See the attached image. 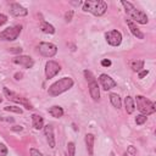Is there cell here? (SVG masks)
Returning <instances> with one entry per match:
<instances>
[{
  "mask_svg": "<svg viewBox=\"0 0 156 156\" xmlns=\"http://www.w3.org/2000/svg\"><path fill=\"white\" fill-rule=\"evenodd\" d=\"M73 85V80L68 77H65L60 80H57L56 83H54L50 88H49V95L51 96H57L58 94L68 90Z\"/></svg>",
  "mask_w": 156,
  "mask_h": 156,
  "instance_id": "1",
  "label": "cell"
},
{
  "mask_svg": "<svg viewBox=\"0 0 156 156\" xmlns=\"http://www.w3.org/2000/svg\"><path fill=\"white\" fill-rule=\"evenodd\" d=\"M83 10L84 11H89L96 16H101L106 12L107 10V5L105 1H101V0H95V1H91V0H88L84 2L83 5Z\"/></svg>",
  "mask_w": 156,
  "mask_h": 156,
  "instance_id": "2",
  "label": "cell"
},
{
  "mask_svg": "<svg viewBox=\"0 0 156 156\" xmlns=\"http://www.w3.org/2000/svg\"><path fill=\"white\" fill-rule=\"evenodd\" d=\"M122 5L124 6L126 12H127L135 22L141 23V24H146V23H147V16H146L143 11L136 10V9H135L130 2H128V1H122Z\"/></svg>",
  "mask_w": 156,
  "mask_h": 156,
  "instance_id": "3",
  "label": "cell"
},
{
  "mask_svg": "<svg viewBox=\"0 0 156 156\" xmlns=\"http://www.w3.org/2000/svg\"><path fill=\"white\" fill-rule=\"evenodd\" d=\"M136 106H138V110H139L144 116L151 115V113H154L155 110H156L155 104H154L152 101H150L149 99L141 96V95L136 96Z\"/></svg>",
  "mask_w": 156,
  "mask_h": 156,
  "instance_id": "4",
  "label": "cell"
},
{
  "mask_svg": "<svg viewBox=\"0 0 156 156\" xmlns=\"http://www.w3.org/2000/svg\"><path fill=\"white\" fill-rule=\"evenodd\" d=\"M20 33H21V26L9 27L0 33V39L1 40H15V39H17Z\"/></svg>",
  "mask_w": 156,
  "mask_h": 156,
  "instance_id": "5",
  "label": "cell"
},
{
  "mask_svg": "<svg viewBox=\"0 0 156 156\" xmlns=\"http://www.w3.org/2000/svg\"><path fill=\"white\" fill-rule=\"evenodd\" d=\"M4 94L6 95V98H7L9 100H12V101H15V102H20V104H22L23 106H26V108H28V110H32V108H33V106H32L24 98H21L20 95L15 94L13 91L9 90L7 88H4Z\"/></svg>",
  "mask_w": 156,
  "mask_h": 156,
  "instance_id": "6",
  "label": "cell"
},
{
  "mask_svg": "<svg viewBox=\"0 0 156 156\" xmlns=\"http://www.w3.org/2000/svg\"><path fill=\"white\" fill-rule=\"evenodd\" d=\"M39 52L45 57H52L57 52V48H56V45H54L51 43H40Z\"/></svg>",
  "mask_w": 156,
  "mask_h": 156,
  "instance_id": "7",
  "label": "cell"
},
{
  "mask_svg": "<svg viewBox=\"0 0 156 156\" xmlns=\"http://www.w3.org/2000/svg\"><path fill=\"white\" fill-rule=\"evenodd\" d=\"M106 40H107V43L110 45L117 46L122 41V35H121V33L118 30H110V32L106 33Z\"/></svg>",
  "mask_w": 156,
  "mask_h": 156,
  "instance_id": "8",
  "label": "cell"
},
{
  "mask_svg": "<svg viewBox=\"0 0 156 156\" xmlns=\"http://www.w3.org/2000/svg\"><path fill=\"white\" fill-rule=\"evenodd\" d=\"M60 69H61L60 68V65L57 62H55V61H49L45 65V74H46V77L49 79L52 78V77H55L60 72Z\"/></svg>",
  "mask_w": 156,
  "mask_h": 156,
  "instance_id": "9",
  "label": "cell"
},
{
  "mask_svg": "<svg viewBox=\"0 0 156 156\" xmlns=\"http://www.w3.org/2000/svg\"><path fill=\"white\" fill-rule=\"evenodd\" d=\"M99 79H100V83H101V85L105 90H108V89L116 87V82L111 77H108L107 74H101Z\"/></svg>",
  "mask_w": 156,
  "mask_h": 156,
  "instance_id": "10",
  "label": "cell"
},
{
  "mask_svg": "<svg viewBox=\"0 0 156 156\" xmlns=\"http://www.w3.org/2000/svg\"><path fill=\"white\" fill-rule=\"evenodd\" d=\"M13 62L17 65H22L26 68H30L33 66V60L29 56H17L13 58Z\"/></svg>",
  "mask_w": 156,
  "mask_h": 156,
  "instance_id": "11",
  "label": "cell"
},
{
  "mask_svg": "<svg viewBox=\"0 0 156 156\" xmlns=\"http://www.w3.org/2000/svg\"><path fill=\"white\" fill-rule=\"evenodd\" d=\"M89 93H90V96L94 100H99V98H100V90H99V85H98V82L96 80L89 82Z\"/></svg>",
  "mask_w": 156,
  "mask_h": 156,
  "instance_id": "12",
  "label": "cell"
},
{
  "mask_svg": "<svg viewBox=\"0 0 156 156\" xmlns=\"http://www.w3.org/2000/svg\"><path fill=\"white\" fill-rule=\"evenodd\" d=\"M10 11L13 16H17V17L18 16H26L28 13V11L23 6H21L20 4H12L11 7H10Z\"/></svg>",
  "mask_w": 156,
  "mask_h": 156,
  "instance_id": "13",
  "label": "cell"
},
{
  "mask_svg": "<svg viewBox=\"0 0 156 156\" xmlns=\"http://www.w3.org/2000/svg\"><path fill=\"white\" fill-rule=\"evenodd\" d=\"M127 24H128V27H129V29H130V32H132V34H133L134 37H136V38H139V39H143V38H144V34L140 32V29H139L130 20H127Z\"/></svg>",
  "mask_w": 156,
  "mask_h": 156,
  "instance_id": "14",
  "label": "cell"
},
{
  "mask_svg": "<svg viewBox=\"0 0 156 156\" xmlns=\"http://www.w3.org/2000/svg\"><path fill=\"white\" fill-rule=\"evenodd\" d=\"M45 135L48 138V141H49L50 147H55V138H54V133H52L51 126H46L45 127Z\"/></svg>",
  "mask_w": 156,
  "mask_h": 156,
  "instance_id": "15",
  "label": "cell"
},
{
  "mask_svg": "<svg viewBox=\"0 0 156 156\" xmlns=\"http://www.w3.org/2000/svg\"><path fill=\"white\" fill-rule=\"evenodd\" d=\"M85 143L88 147L89 155H93V147H94V135L93 134H87L85 135Z\"/></svg>",
  "mask_w": 156,
  "mask_h": 156,
  "instance_id": "16",
  "label": "cell"
},
{
  "mask_svg": "<svg viewBox=\"0 0 156 156\" xmlns=\"http://www.w3.org/2000/svg\"><path fill=\"white\" fill-rule=\"evenodd\" d=\"M32 121H33V126H34L35 129L43 128V124H44L43 117H40V116H38V115H33V116H32Z\"/></svg>",
  "mask_w": 156,
  "mask_h": 156,
  "instance_id": "17",
  "label": "cell"
},
{
  "mask_svg": "<svg viewBox=\"0 0 156 156\" xmlns=\"http://www.w3.org/2000/svg\"><path fill=\"white\" fill-rule=\"evenodd\" d=\"M124 102H126V110H127V112L128 113H133V111L135 108V105H134L133 99L130 96H127L126 100H124Z\"/></svg>",
  "mask_w": 156,
  "mask_h": 156,
  "instance_id": "18",
  "label": "cell"
},
{
  "mask_svg": "<svg viewBox=\"0 0 156 156\" xmlns=\"http://www.w3.org/2000/svg\"><path fill=\"white\" fill-rule=\"evenodd\" d=\"M49 113H50L52 117L58 118V117H61V116L63 115V110H62L60 106H52V107L49 110Z\"/></svg>",
  "mask_w": 156,
  "mask_h": 156,
  "instance_id": "19",
  "label": "cell"
},
{
  "mask_svg": "<svg viewBox=\"0 0 156 156\" xmlns=\"http://www.w3.org/2000/svg\"><path fill=\"white\" fill-rule=\"evenodd\" d=\"M40 29H41L44 33H50V34L55 33V28H54L51 24L46 23L45 21H43V22H41V24H40Z\"/></svg>",
  "mask_w": 156,
  "mask_h": 156,
  "instance_id": "20",
  "label": "cell"
},
{
  "mask_svg": "<svg viewBox=\"0 0 156 156\" xmlns=\"http://www.w3.org/2000/svg\"><path fill=\"white\" fill-rule=\"evenodd\" d=\"M110 100L115 107H117V108L121 107V98L117 94H110Z\"/></svg>",
  "mask_w": 156,
  "mask_h": 156,
  "instance_id": "21",
  "label": "cell"
},
{
  "mask_svg": "<svg viewBox=\"0 0 156 156\" xmlns=\"http://www.w3.org/2000/svg\"><path fill=\"white\" fill-rule=\"evenodd\" d=\"M143 66H144V61L143 60H135V61L132 62V68L134 71H140L143 68Z\"/></svg>",
  "mask_w": 156,
  "mask_h": 156,
  "instance_id": "22",
  "label": "cell"
},
{
  "mask_svg": "<svg viewBox=\"0 0 156 156\" xmlns=\"http://www.w3.org/2000/svg\"><path fill=\"white\" fill-rule=\"evenodd\" d=\"M67 149H68V156H74V151H76L74 144H73V143H68Z\"/></svg>",
  "mask_w": 156,
  "mask_h": 156,
  "instance_id": "23",
  "label": "cell"
},
{
  "mask_svg": "<svg viewBox=\"0 0 156 156\" xmlns=\"http://www.w3.org/2000/svg\"><path fill=\"white\" fill-rule=\"evenodd\" d=\"M5 110L6 111H11V112H16V113H22V110L20 107H16V106H6Z\"/></svg>",
  "mask_w": 156,
  "mask_h": 156,
  "instance_id": "24",
  "label": "cell"
},
{
  "mask_svg": "<svg viewBox=\"0 0 156 156\" xmlns=\"http://www.w3.org/2000/svg\"><path fill=\"white\" fill-rule=\"evenodd\" d=\"M145 121H146V116H144V115H139V116H136V118H135L136 124H143Z\"/></svg>",
  "mask_w": 156,
  "mask_h": 156,
  "instance_id": "25",
  "label": "cell"
},
{
  "mask_svg": "<svg viewBox=\"0 0 156 156\" xmlns=\"http://www.w3.org/2000/svg\"><path fill=\"white\" fill-rule=\"evenodd\" d=\"M7 155V149L4 144H0V156H6Z\"/></svg>",
  "mask_w": 156,
  "mask_h": 156,
  "instance_id": "26",
  "label": "cell"
},
{
  "mask_svg": "<svg viewBox=\"0 0 156 156\" xmlns=\"http://www.w3.org/2000/svg\"><path fill=\"white\" fill-rule=\"evenodd\" d=\"M84 76L87 77V79L89 80V82H91V80H95L94 79V77H93V74H91V72L90 71H84Z\"/></svg>",
  "mask_w": 156,
  "mask_h": 156,
  "instance_id": "27",
  "label": "cell"
},
{
  "mask_svg": "<svg viewBox=\"0 0 156 156\" xmlns=\"http://www.w3.org/2000/svg\"><path fill=\"white\" fill-rule=\"evenodd\" d=\"M72 15H73V11H72V10H69L68 12H66V16H65V17H66V21H67V22H69V21L72 20Z\"/></svg>",
  "mask_w": 156,
  "mask_h": 156,
  "instance_id": "28",
  "label": "cell"
},
{
  "mask_svg": "<svg viewBox=\"0 0 156 156\" xmlns=\"http://www.w3.org/2000/svg\"><path fill=\"white\" fill-rule=\"evenodd\" d=\"M30 156H43L38 150L35 149H30Z\"/></svg>",
  "mask_w": 156,
  "mask_h": 156,
  "instance_id": "29",
  "label": "cell"
},
{
  "mask_svg": "<svg viewBox=\"0 0 156 156\" xmlns=\"http://www.w3.org/2000/svg\"><path fill=\"white\" fill-rule=\"evenodd\" d=\"M6 21H7V17L5 15L0 13V26H2L4 23H6Z\"/></svg>",
  "mask_w": 156,
  "mask_h": 156,
  "instance_id": "30",
  "label": "cell"
},
{
  "mask_svg": "<svg viewBox=\"0 0 156 156\" xmlns=\"http://www.w3.org/2000/svg\"><path fill=\"white\" fill-rule=\"evenodd\" d=\"M101 65H102L104 67H108V66L111 65V61H110V60H102V61H101Z\"/></svg>",
  "mask_w": 156,
  "mask_h": 156,
  "instance_id": "31",
  "label": "cell"
},
{
  "mask_svg": "<svg viewBox=\"0 0 156 156\" xmlns=\"http://www.w3.org/2000/svg\"><path fill=\"white\" fill-rule=\"evenodd\" d=\"M147 73H149V71H141V72L139 73V78H143V77H145Z\"/></svg>",
  "mask_w": 156,
  "mask_h": 156,
  "instance_id": "32",
  "label": "cell"
},
{
  "mask_svg": "<svg viewBox=\"0 0 156 156\" xmlns=\"http://www.w3.org/2000/svg\"><path fill=\"white\" fill-rule=\"evenodd\" d=\"M128 151H129V152H132V154H133V155H134V154H135V152H136V151H135V150H134V149H133V146H129V149H128Z\"/></svg>",
  "mask_w": 156,
  "mask_h": 156,
  "instance_id": "33",
  "label": "cell"
},
{
  "mask_svg": "<svg viewBox=\"0 0 156 156\" xmlns=\"http://www.w3.org/2000/svg\"><path fill=\"white\" fill-rule=\"evenodd\" d=\"M12 129H13V130H21V129H22V127H18V126H16V127H15V128H12Z\"/></svg>",
  "mask_w": 156,
  "mask_h": 156,
  "instance_id": "34",
  "label": "cell"
},
{
  "mask_svg": "<svg viewBox=\"0 0 156 156\" xmlns=\"http://www.w3.org/2000/svg\"><path fill=\"white\" fill-rule=\"evenodd\" d=\"M1 101H2V100H1V98H0V102H1Z\"/></svg>",
  "mask_w": 156,
  "mask_h": 156,
  "instance_id": "35",
  "label": "cell"
},
{
  "mask_svg": "<svg viewBox=\"0 0 156 156\" xmlns=\"http://www.w3.org/2000/svg\"><path fill=\"white\" fill-rule=\"evenodd\" d=\"M124 156H128V155H127V154H126V155H124Z\"/></svg>",
  "mask_w": 156,
  "mask_h": 156,
  "instance_id": "36",
  "label": "cell"
},
{
  "mask_svg": "<svg viewBox=\"0 0 156 156\" xmlns=\"http://www.w3.org/2000/svg\"><path fill=\"white\" fill-rule=\"evenodd\" d=\"M111 156H113V154H111Z\"/></svg>",
  "mask_w": 156,
  "mask_h": 156,
  "instance_id": "37",
  "label": "cell"
}]
</instances>
